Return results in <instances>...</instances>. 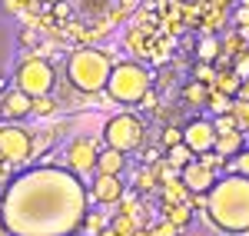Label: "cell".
Instances as JSON below:
<instances>
[{"instance_id":"cell-33","label":"cell","mask_w":249,"mask_h":236,"mask_svg":"<svg viewBox=\"0 0 249 236\" xmlns=\"http://www.w3.org/2000/svg\"><path fill=\"white\" fill-rule=\"evenodd\" d=\"M243 7H249V0H243Z\"/></svg>"},{"instance_id":"cell-13","label":"cell","mask_w":249,"mask_h":236,"mask_svg":"<svg viewBox=\"0 0 249 236\" xmlns=\"http://www.w3.org/2000/svg\"><path fill=\"white\" fill-rule=\"evenodd\" d=\"M243 143H246V133H243V130H223V133L216 137V146H213V150H216L219 157L230 160L232 153L243 150Z\"/></svg>"},{"instance_id":"cell-6","label":"cell","mask_w":249,"mask_h":236,"mask_svg":"<svg viewBox=\"0 0 249 236\" xmlns=\"http://www.w3.org/2000/svg\"><path fill=\"white\" fill-rule=\"evenodd\" d=\"M143 137H146V127H143V120L133 117V113H120V117H113L103 127V143L113 146V150H120V153L136 150V146L143 143Z\"/></svg>"},{"instance_id":"cell-14","label":"cell","mask_w":249,"mask_h":236,"mask_svg":"<svg viewBox=\"0 0 249 236\" xmlns=\"http://www.w3.org/2000/svg\"><path fill=\"white\" fill-rule=\"evenodd\" d=\"M123 153L113 150V146H103L100 150V157H96V173H110V177H120L123 173Z\"/></svg>"},{"instance_id":"cell-3","label":"cell","mask_w":249,"mask_h":236,"mask_svg":"<svg viewBox=\"0 0 249 236\" xmlns=\"http://www.w3.org/2000/svg\"><path fill=\"white\" fill-rule=\"evenodd\" d=\"M110 70H113L110 57L103 50H96V47H83V50H73L67 57V80L80 93H100V90H107Z\"/></svg>"},{"instance_id":"cell-26","label":"cell","mask_w":249,"mask_h":236,"mask_svg":"<svg viewBox=\"0 0 249 236\" xmlns=\"http://www.w3.org/2000/svg\"><path fill=\"white\" fill-rule=\"evenodd\" d=\"M236 77H239V80H249V57H239V60H236Z\"/></svg>"},{"instance_id":"cell-31","label":"cell","mask_w":249,"mask_h":236,"mask_svg":"<svg viewBox=\"0 0 249 236\" xmlns=\"http://www.w3.org/2000/svg\"><path fill=\"white\" fill-rule=\"evenodd\" d=\"M103 236H116V233H113V230H107V233H103Z\"/></svg>"},{"instance_id":"cell-23","label":"cell","mask_w":249,"mask_h":236,"mask_svg":"<svg viewBox=\"0 0 249 236\" xmlns=\"http://www.w3.org/2000/svg\"><path fill=\"white\" fill-rule=\"evenodd\" d=\"M196 77H199V83H210V87H216V70H210L206 63H199V67H196Z\"/></svg>"},{"instance_id":"cell-17","label":"cell","mask_w":249,"mask_h":236,"mask_svg":"<svg viewBox=\"0 0 249 236\" xmlns=\"http://www.w3.org/2000/svg\"><path fill=\"white\" fill-rule=\"evenodd\" d=\"M230 117L236 120V127H239V130L246 133V130H249V100H232Z\"/></svg>"},{"instance_id":"cell-11","label":"cell","mask_w":249,"mask_h":236,"mask_svg":"<svg viewBox=\"0 0 249 236\" xmlns=\"http://www.w3.org/2000/svg\"><path fill=\"white\" fill-rule=\"evenodd\" d=\"M34 113V97H27L23 90H10L0 97V120H23Z\"/></svg>"},{"instance_id":"cell-5","label":"cell","mask_w":249,"mask_h":236,"mask_svg":"<svg viewBox=\"0 0 249 236\" xmlns=\"http://www.w3.org/2000/svg\"><path fill=\"white\" fill-rule=\"evenodd\" d=\"M57 83V70L40 57H27L17 67V77H14V87L23 90L27 97H47Z\"/></svg>"},{"instance_id":"cell-8","label":"cell","mask_w":249,"mask_h":236,"mask_svg":"<svg viewBox=\"0 0 249 236\" xmlns=\"http://www.w3.org/2000/svg\"><path fill=\"white\" fill-rule=\"evenodd\" d=\"M216 137H219V133H216L213 120H206V117H196L183 127V143L190 146L196 157H199V153H210L213 146H216Z\"/></svg>"},{"instance_id":"cell-30","label":"cell","mask_w":249,"mask_h":236,"mask_svg":"<svg viewBox=\"0 0 249 236\" xmlns=\"http://www.w3.org/2000/svg\"><path fill=\"white\" fill-rule=\"evenodd\" d=\"M0 236H10V233H7V226H3V219H0Z\"/></svg>"},{"instance_id":"cell-12","label":"cell","mask_w":249,"mask_h":236,"mask_svg":"<svg viewBox=\"0 0 249 236\" xmlns=\"http://www.w3.org/2000/svg\"><path fill=\"white\" fill-rule=\"evenodd\" d=\"M120 197H123V183H120V177L96 173V180H93V200H100V203H116Z\"/></svg>"},{"instance_id":"cell-25","label":"cell","mask_w":249,"mask_h":236,"mask_svg":"<svg viewBox=\"0 0 249 236\" xmlns=\"http://www.w3.org/2000/svg\"><path fill=\"white\" fill-rule=\"evenodd\" d=\"M53 107H50V93L47 97H34V113H50Z\"/></svg>"},{"instance_id":"cell-24","label":"cell","mask_w":249,"mask_h":236,"mask_svg":"<svg viewBox=\"0 0 249 236\" xmlns=\"http://www.w3.org/2000/svg\"><path fill=\"white\" fill-rule=\"evenodd\" d=\"M170 219L173 223H190V206H173Z\"/></svg>"},{"instance_id":"cell-34","label":"cell","mask_w":249,"mask_h":236,"mask_svg":"<svg viewBox=\"0 0 249 236\" xmlns=\"http://www.w3.org/2000/svg\"><path fill=\"white\" fill-rule=\"evenodd\" d=\"M246 133H249V130H246Z\"/></svg>"},{"instance_id":"cell-28","label":"cell","mask_w":249,"mask_h":236,"mask_svg":"<svg viewBox=\"0 0 249 236\" xmlns=\"http://www.w3.org/2000/svg\"><path fill=\"white\" fill-rule=\"evenodd\" d=\"M236 100H249V80H239V90H236Z\"/></svg>"},{"instance_id":"cell-32","label":"cell","mask_w":249,"mask_h":236,"mask_svg":"<svg viewBox=\"0 0 249 236\" xmlns=\"http://www.w3.org/2000/svg\"><path fill=\"white\" fill-rule=\"evenodd\" d=\"M130 236H150V233H130Z\"/></svg>"},{"instance_id":"cell-7","label":"cell","mask_w":249,"mask_h":236,"mask_svg":"<svg viewBox=\"0 0 249 236\" xmlns=\"http://www.w3.org/2000/svg\"><path fill=\"white\" fill-rule=\"evenodd\" d=\"M30 153H34V137L23 127H17V123L0 127V157L7 160V163L20 166V163L30 160Z\"/></svg>"},{"instance_id":"cell-15","label":"cell","mask_w":249,"mask_h":236,"mask_svg":"<svg viewBox=\"0 0 249 236\" xmlns=\"http://www.w3.org/2000/svg\"><path fill=\"white\" fill-rule=\"evenodd\" d=\"M226 170L236 173V177H249V146H243L239 153H232V157L226 160Z\"/></svg>"},{"instance_id":"cell-29","label":"cell","mask_w":249,"mask_h":236,"mask_svg":"<svg viewBox=\"0 0 249 236\" xmlns=\"http://www.w3.org/2000/svg\"><path fill=\"white\" fill-rule=\"evenodd\" d=\"M236 23H246V27H249V7H243V10L236 14Z\"/></svg>"},{"instance_id":"cell-20","label":"cell","mask_w":249,"mask_h":236,"mask_svg":"<svg viewBox=\"0 0 249 236\" xmlns=\"http://www.w3.org/2000/svg\"><path fill=\"white\" fill-rule=\"evenodd\" d=\"M199 163H203V166H210V170H219V166H223V163H226V157H219V153H216V150H210V153H199Z\"/></svg>"},{"instance_id":"cell-21","label":"cell","mask_w":249,"mask_h":236,"mask_svg":"<svg viewBox=\"0 0 249 236\" xmlns=\"http://www.w3.org/2000/svg\"><path fill=\"white\" fill-rule=\"evenodd\" d=\"M210 107H213V113H226L230 107H226V93H219L216 87L210 90Z\"/></svg>"},{"instance_id":"cell-19","label":"cell","mask_w":249,"mask_h":236,"mask_svg":"<svg viewBox=\"0 0 249 236\" xmlns=\"http://www.w3.org/2000/svg\"><path fill=\"white\" fill-rule=\"evenodd\" d=\"M216 90H219V93H236V90H239V77H236V73L216 77Z\"/></svg>"},{"instance_id":"cell-22","label":"cell","mask_w":249,"mask_h":236,"mask_svg":"<svg viewBox=\"0 0 249 236\" xmlns=\"http://www.w3.org/2000/svg\"><path fill=\"white\" fill-rule=\"evenodd\" d=\"M176 143H183V130H179V127H166V130H163V146L170 150Z\"/></svg>"},{"instance_id":"cell-4","label":"cell","mask_w":249,"mask_h":236,"mask_svg":"<svg viewBox=\"0 0 249 236\" xmlns=\"http://www.w3.org/2000/svg\"><path fill=\"white\" fill-rule=\"evenodd\" d=\"M107 90H110V97L116 103H140V100L150 93V73L140 63H133V60L116 63L113 70H110Z\"/></svg>"},{"instance_id":"cell-9","label":"cell","mask_w":249,"mask_h":236,"mask_svg":"<svg viewBox=\"0 0 249 236\" xmlns=\"http://www.w3.org/2000/svg\"><path fill=\"white\" fill-rule=\"evenodd\" d=\"M96 157H100V150H96L93 140H87V137H77L67 146V166H70V173H77V177L96 170Z\"/></svg>"},{"instance_id":"cell-18","label":"cell","mask_w":249,"mask_h":236,"mask_svg":"<svg viewBox=\"0 0 249 236\" xmlns=\"http://www.w3.org/2000/svg\"><path fill=\"white\" fill-rule=\"evenodd\" d=\"M219 57V40H203V43H199V60H203V63H210V60H216Z\"/></svg>"},{"instance_id":"cell-2","label":"cell","mask_w":249,"mask_h":236,"mask_svg":"<svg viewBox=\"0 0 249 236\" xmlns=\"http://www.w3.org/2000/svg\"><path fill=\"white\" fill-rule=\"evenodd\" d=\"M210 223H216L226 233H246L249 230V177L216 180L210 190Z\"/></svg>"},{"instance_id":"cell-27","label":"cell","mask_w":249,"mask_h":236,"mask_svg":"<svg viewBox=\"0 0 249 236\" xmlns=\"http://www.w3.org/2000/svg\"><path fill=\"white\" fill-rule=\"evenodd\" d=\"M186 97H190V100H196V103H199V100L206 97V90H203V87L196 83V87H190V90H186Z\"/></svg>"},{"instance_id":"cell-10","label":"cell","mask_w":249,"mask_h":236,"mask_svg":"<svg viewBox=\"0 0 249 236\" xmlns=\"http://www.w3.org/2000/svg\"><path fill=\"white\" fill-rule=\"evenodd\" d=\"M179 177H183V186L190 190V193H210L213 183H216V170H210V166H203L199 160H193V163H186L183 170H179Z\"/></svg>"},{"instance_id":"cell-1","label":"cell","mask_w":249,"mask_h":236,"mask_svg":"<svg viewBox=\"0 0 249 236\" xmlns=\"http://www.w3.org/2000/svg\"><path fill=\"white\" fill-rule=\"evenodd\" d=\"M87 213V193L73 173L40 166L3 193V226L10 236H73Z\"/></svg>"},{"instance_id":"cell-16","label":"cell","mask_w":249,"mask_h":236,"mask_svg":"<svg viewBox=\"0 0 249 236\" xmlns=\"http://www.w3.org/2000/svg\"><path fill=\"white\" fill-rule=\"evenodd\" d=\"M166 157H170V163L176 166V170H183L186 163H193V160H196V153H193L186 143H176V146H170V153H166Z\"/></svg>"}]
</instances>
